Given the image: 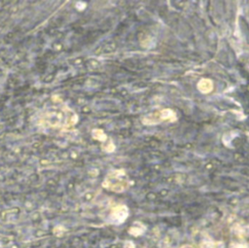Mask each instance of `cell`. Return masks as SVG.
<instances>
[{
    "mask_svg": "<svg viewBox=\"0 0 249 248\" xmlns=\"http://www.w3.org/2000/svg\"><path fill=\"white\" fill-rule=\"evenodd\" d=\"M78 122L76 113L65 104L52 105L43 111L40 116L39 124L53 129L69 130Z\"/></svg>",
    "mask_w": 249,
    "mask_h": 248,
    "instance_id": "obj_1",
    "label": "cell"
},
{
    "mask_svg": "<svg viewBox=\"0 0 249 248\" xmlns=\"http://www.w3.org/2000/svg\"><path fill=\"white\" fill-rule=\"evenodd\" d=\"M102 186L108 191L122 193L129 187V178L124 169H114L106 175Z\"/></svg>",
    "mask_w": 249,
    "mask_h": 248,
    "instance_id": "obj_2",
    "label": "cell"
},
{
    "mask_svg": "<svg viewBox=\"0 0 249 248\" xmlns=\"http://www.w3.org/2000/svg\"><path fill=\"white\" fill-rule=\"evenodd\" d=\"M128 215V209L125 205H118L114 207L110 213V220L114 224L123 223Z\"/></svg>",
    "mask_w": 249,
    "mask_h": 248,
    "instance_id": "obj_3",
    "label": "cell"
},
{
    "mask_svg": "<svg viewBox=\"0 0 249 248\" xmlns=\"http://www.w3.org/2000/svg\"><path fill=\"white\" fill-rule=\"evenodd\" d=\"M92 136H93L95 139L100 140V141H105V140H106V135H105V133H104L102 130H100V129H94V130L92 131Z\"/></svg>",
    "mask_w": 249,
    "mask_h": 248,
    "instance_id": "obj_4",
    "label": "cell"
}]
</instances>
